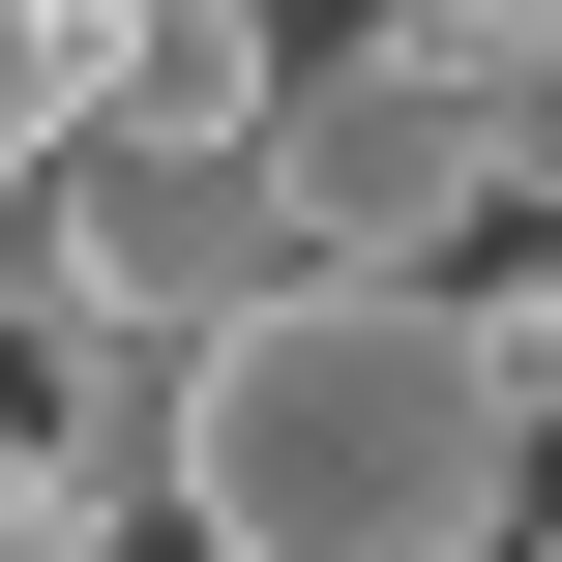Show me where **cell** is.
<instances>
[{
  "label": "cell",
  "instance_id": "6da1fadb",
  "mask_svg": "<svg viewBox=\"0 0 562 562\" xmlns=\"http://www.w3.org/2000/svg\"><path fill=\"white\" fill-rule=\"evenodd\" d=\"M148 504L207 562H504L533 415L474 385L445 267H267L237 326H178V474Z\"/></svg>",
  "mask_w": 562,
  "mask_h": 562
},
{
  "label": "cell",
  "instance_id": "7a4b0ae2",
  "mask_svg": "<svg viewBox=\"0 0 562 562\" xmlns=\"http://www.w3.org/2000/svg\"><path fill=\"white\" fill-rule=\"evenodd\" d=\"M267 267H296L267 119H207V89H119V59H89V119L30 148V296H59V326H237Z\"/></svg>",
  "mask_w": 562,
  "mask_h": 562
},
{
  "label": "cell",
  "instance_id": "3957f363",
  "mask_svg": "<svg viewBox=\"0 0 562 562\" xmlns=\"http://www.w3.org/2000/svg\"><path fill=\"white\" fill-rule=\"evenodd\" d=\"M267 207H296V267H445L504 178H474V89L415 30H296L267 59Z\"/></svg>",
  "mask_w": 562,
  "mask_h": 562
},
{
  "label": "cell",
  "instance_id": "277c9868",
  "mask_svg": "<svg viewBox=\"0 0 562 562\" xmlns=\"http://www.w3.org/2000/svg\"><path fill=\"white\" fill-rule=\"evenodd\" d=\"M30 385H59L30 474H89V504L148 533V474H178V326H59V296H30Z\"/></svg>",
  "mask_w": 562,
  "mask_h": 562
},
{
  "label": "cell",
  "instance_id": "5b68a950",
  "mask_svg": "<svg viewBox=\"0 0 562 562\" xmlns=\"http://www.w3.org/2000/svg\"><path fill=\"white\" fill-rule=\"evenodd\" d=\"M89 59H119V0H0V178L89 119Z\"/></svg>",
  "mask_w": 562,
  "mask_h": 562
},
{
  "label": "cell",
  "instance_id": "8992f818",
  "mask_svg": "<svg viewBox=\"0 0 562 562\" xmlns=\"http://www.w3.org/2000/svg\"><path fill=\"white\" fill-rule=\"evenodd\" d=\"M385 30H415L445 89H533V59H562V0H385Z\"/></svg>",
  "mask_w": 562,
  "mask_h": 562
},
{
  "label": "cell",
  "instance_id": "52a82bcc",
  "mask_svg": "<svg viewBox=\"0 0 562 562\" xmlns=\"http://www.w3.org/2000/svg\"><path fill=\"white\" fill-rule=\"evenodd\" d=\"M474 385H504V415H562V267H504V296H474Z\"/></svg>",
  "mask_w": 562,
  "mask_h": 562
},
{
  "label": "cell",
  "instance_id": "ba28073f",
  "mask_svg": "<svg viewBox=\"0 0 562 562\" xmlns=\"http://www.w3.org/2000/svg\"><path fill=\"white\" fill-rule=\"evenodd\" d=\"M0 562H148V533H119L89 474H30V445H0Z\"/></svg>",
  "mask_w": 562,
  "mask_h": 562
},
{
  "label": "cell",
  "instance_id": "9c48e42d",
  "mask_svg": "<svg viewBox=\"0 0 562 562\" xmlns=\"http://www.w3.org/2000/svg\"><path fill=\"white\" fill-rule=\"evenodd\" d=\"M474 178H504V207H562V59H533V89H474Z\"/></svg>",
  "mask_w": 562,
  "mask_h": 562
},
{
  "label": "cell",
  "instance_id": "30bf717a",
  "mask_svg": "<svg viewBox=\"0 0 562 562\" xmlns=\"http://www.w3.org/2000/svg\"><path fill=\"white\" fill-rule=\"evenodd\" d=\"M504 562H562V504H504Z\"/></svg>",
  "mask_w": 562,
  "mask_h": 562
},
{
  "label": "cell",
  "instance_id": "8fae6325",
  "mask_svg": "<svg viewBox=\"0 0 562 562\" xmlns=\"http://www.w3.org/2000/svg\"><path fill=\"white\" fill-rule=\"evenodd\" d=\"M267 30H356V0H267Z\"/></svg>",
  "mask_w": 562,
  "mask_h": 562
}]
</instances>
